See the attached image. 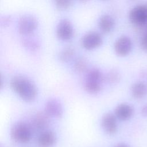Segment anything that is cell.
Masks as SVG:
<instances>
[{
    "label": "cell",
    "mask_w": 147,
    "mask_h": 147,
    "mask_svg": "<svg viewBox=\"0 0 147 147\" xmlns=\"http://www.w3.org/2000/svg\"><path fill=\"white\" fill-rule=\"evenodd\" d=\"M10 84L12 90L25 101H32L36 97L37 91L35 84L25 77L14 76L10 80Z\"/></svg>",
    "instance_id": "cell-1"
},
{
    "label": "cell",
    "mask_w": 147,
    "mask_h": 147,
    "mask_svg": "<svg viewBox=\"0 0 147 147\" xmlns=\"http://www.w3.org/2000/svg\"><path fill=\"white\" fill-rule=\"evenodd\" d=\"M32 136L31 126L25 122H17L15 123L10 129L11 139L20 144L28 142Z\"/></svg>",
    "instance_id": "cell-2"
},
{
    "label": "cell",
    "mask_w": 147,
    "mask_h": 147,
    "mask_svg": "<svg viewBox=\"0 0 147 147\" xmlns=\"http://www.w3.org/2000/svg\"><path fill=\"white\" fill-rule=\"evenodd\" d=\"M129 18L130 22L136 26L147 24V3L133 7L129 11Z\"/></svg>",
    "instance_id": "cell-3"
},
{
    "label": "cell",
    "mask_w": 147,
    "mask_h": 147,
    "mask_svg": "<svg viewBox=\"0 0 147 147\" xmlns=\"http://www.w3.org/2000/svg\"><path fill=\"white\" fill-rule=\"evenodd\" d=\"M36 18L30 14L21 16L18 22V30L20 34L27 36L32 33L37 27Z\"/></svg>",
    "instance_id": "cell-4"
},
{
    "label": "cell",
    "mask_w": 147,
    "mask_h": 147,
    "mask_svg": "<svg viewBox=\"0 0 147 147\" xmlns=\"http://www.w3.org/2000/svg\"><path fill=\"white\" fill-rule=\"evenodd\" d=\"M102 41V35L96 31L92 30L87 32L82 36L81 44L87 49H92L99 47Z\"/></svg>",
    "instance_id": "cell-5"
},
{
    "label": "cell",
    "mask_w": 147,
    "mask_h": 147,
    "mask_svg": "<svg viewBox=\"0 0 147 147\" xmlns=\"http://www.w3.org/2000/svg\"><path fill=\"white\" fill-rule=\"evenodd\" d=\"M56 35L61 40H68L71 39L74 33V27L71 22L68 19H62L56 26Z\"/></svg>",
    "instance_id": "cell-6"
},
{
    "label": "cell",
    "mask_w": 147,
    "mask_h": 147,
    "mask_svg": "<svg viewBox=\"0 0 147 147\" xmlns=\"http://www.w3.org/2000/svg\"><path fill=\"white\" fill-rule=\"evenodd\" d=\"M132 41L130 38L127 36H121L115 41L114 45V51L119 56L128 55L132 49Z\"/></svg>",
    "instance_id": "cell-7"
},
{
    "label": "cell",
    "mask_w": 147,
    "mask_h": 147,
    "mask_svg": "<svg viewBox=\"0 0 147 147\" xmlns=\"http://www.w3.org/2000/svg\"><path fill=\"white\" fill-rule=\"evenodd\" d=\"M44 111L50 117L60 118L63 114V107L58 99L51 98L46 102L44 106Z\"/></svg>",
    "instance_id": "cell-8"
},
{
    "label": "cell",
    "mask_w": 147,
    "mask_h": 147,
    "mask_svg": "<svg viewBox=\"0 0 147 147\" xmlns=\"http://www.w3.org/2000/svg\"><path fill=\"white\" fill-rule=\"evenodd\" d=\"M101 125L104 131L109 134H114L117 131V122L115 115L110 113L105 114L101 119Z\"/></svg>",
    "instance_id": "cell-9"
},
{
    "label": "cell",
    "mask_w": 147,
    "mask_h": 147,
    "mask_svg": "<svg viewBox=\"0 0 147 147\" xmlns=\"http://www.w3.org/2000/svg\"><path fill=\"white\" fill-rule=\"evenodd\" d=\"M50 117L44 111L36 113L32 117V126L38 129L42 130L46 128L49 124Z\"/></svg>",
    "instance_id": "cell-10"
},
{
    "label": "cell",
    "mask_w": 147,
    "mask_h": 147,
    "mask_svg": "<svg viewBox=\"0 0 147 147\" xmlns=\"http://www.w3.org/2000/svg\"><path fill=\"white\" fill-rule=\"evenodd\" d=\"M133 111V108L131 105L126 103H122L116 106L114 110V115L119 119L126 121L131 117Z\"/></svg>",
    "instance_id": "cell-11"
},
{
    "label": "cell",
    "mask_w": 147,
    "mask_h": 147,
    "mask_svg": "<svg viewBox=\"0 0 147 147\" xmlns=\"http://www.w3.org/2000/svg\"><path fill=\"white\" fill-rule=\"evenodd\" d=\"M37 141L40 147H52L56 144V137L53 131L46 130L40 134Z\"/></svg>",
    "instance_id": "cell-12"
},
{
    "label": "cell",
    "mask_w": 147,
    "mask_h": 147,
    "mask_svg": "<svg viewBox=\"0 0 147 147\" xmlns=\"http://www.w3.org/2000/svg\"><path fill=\"white\" fill-rule=\"evenodd\" d=\"M132 96L137 99H142L147 94V85L143 82L134 83L131 87Z\"/></svg>",
    "instance_id": "cell-13"
},
{
    "label": "cell",
    "mask_w": 147,
    "mask_h": 147,
    "mask_svg": "<svg viewBox=\"0 0 147 147\" xmlns=\"http://www.w3.org/2000/svg\"><path fill=\"white\" fill-rule=\"evenodd\" d=\"M115 24L113 17L109 14L102 15L98 21L100 29L103 32H109L114 28Z\"/></svg>",
    "instance_id": "cell-14"
},
{
    "label": "cell",
    "mask_w": 147,
    "mask_h": 147,
    "mask_svg": "<svg viewBox=\"0 0 147 147\" xmlns=\"http://www.w3.org/2000/svg\"><path fill=\"white\" fill-rule=\"evenodd\" d=\"M101 83L98 81L85 79L84 88L85 90L90 94H96L101 89Z\"/></svg>",
    "instance_id": "cell-15"
},
{
    "label": "cell",
    "mask_w": 147,
    "mask_h": 147,
    "mask_svg": "<svg viewBox=\"0 0 147 147\" xmlns=\"http://www.w3.org/2000/svg\"><path fill=\"white\" fill-rule=\"evenodd\" d=\"M74 54V48L71 46H67L59 52L58 57L62 62H68L72 59Z\"/></svg>",
    "instance_id": "cell-16"
},
{
    "label": "cell",
    "mask_w": 147,
    "mask_h": 147,
    "mask_svg": "<svg viewBox=\"0 0 147 147\" xmlns=\"http://www.w3.org/2000/svg\"><path fill=\"white\" fill-rule=\"evenodd\" d=\"M121 79V74L116 69H110L104 76V80L109 84H115Z\"/></svg>",
    "instance_id": "cell-17"
},
{
    "label": "cell",
    "mask_w": 147,
    "mask_h": 147,
    "mask_svg": "<svg viewBox=\"0 0 147 147\" xmlns=\"http://www.w3.org/2000/svg\"><path fill=\"white\" fill-rule=\"evenodd\" d=\"M88 68L87 60L83 57L77 58L74 63L73 69L77 73H83L85 72Z\"/></svg>",
    "instance_id": "cell-18"
},
{
    "label": "cell",
    "mask_w": 147,
    "mask_h": 147,
    "mask_svg": "<svg viewBox=\"0 0 147 147\" xmlns=\"http://www.w3.org/2000/svg\"><path fill=\"white\" fill-rule=\"evenodd\" d=\"M24 46L30 51L37 50L40 47L39 41L34 37L28 36L22 40Z\"/></svg>",
    "instance_id": "cell-19"
},
{
    "label": "cell",
    "mask_w": 147,
    "mask_h": 147,
    "mask_svg": "<svg viewBox=\"0 0 147 147\" xmlns=\"http://www.w3.org/2000/svg\"><path fill=\"white\" fill-rule=\"evenodd\" d=\"M72 3L71 1L69 0H57L55 1V5L59 9H65L68 8Z\"/></svg>",
    "instance_id": "cell-20"
},
{
    "label": "cell",
    "mask_w": 147,
    "mask_h": 147,
    "mask_svg": "<svg viewBox=\"0 0 147 147\" xmlns=\"http://www.w3.org/2000/svg\"><path fill=\"white\" fill-rule=\"evenodd\" d=\"M140 45L141 48L145 52H147V32L145 33L142 37Z\"/></svg>",
    "instance_id": "cell-21"
},
{
    "label": "cell",
    "mask_w": 147,
    "mask_h": 147,
    "mask_svg": "<svg viewBox=\"0 0 147 147\" xmlns=\"http://www.w3.org/2000/svg\"><path fill=\"white\" fill-rule=\"evenodd\" d=\"M11 22V18L9 16H4L1 19V25L6 26L9 25Z\"/></svg>",
    "instance_id": "cell-22"
},
{
    "label": "cell",
    "mask_w": 147,
    "mask_h": 147,
    "mask_svg": "<svg viewBox=\"0 0 147 147\" xmlns=\"http://www.w3.org/2000/svg\"><path fill=\"white\" fill-rule=\"evenodd\" d=\"M141 114L143 116L147 117V104L143 106L141 109Z\"/></svg>",
    "instance_id": "cell-23"
},
{
    "label": "cell",
    "mask_w": 147,
    "mask_h": 147,
    "mask_svg": "<svg viewBox=\"0 0 147 147\" xmlns=\"http://www.w3.org/2000/svg\"><path fill=\"white\" fill-rule=\"evenodd\" d=\"M114 147H129V146L127 145L122 143V144H119Z\"/></svg>",
    "instance_id": "cell-24"
}]
</instances>
